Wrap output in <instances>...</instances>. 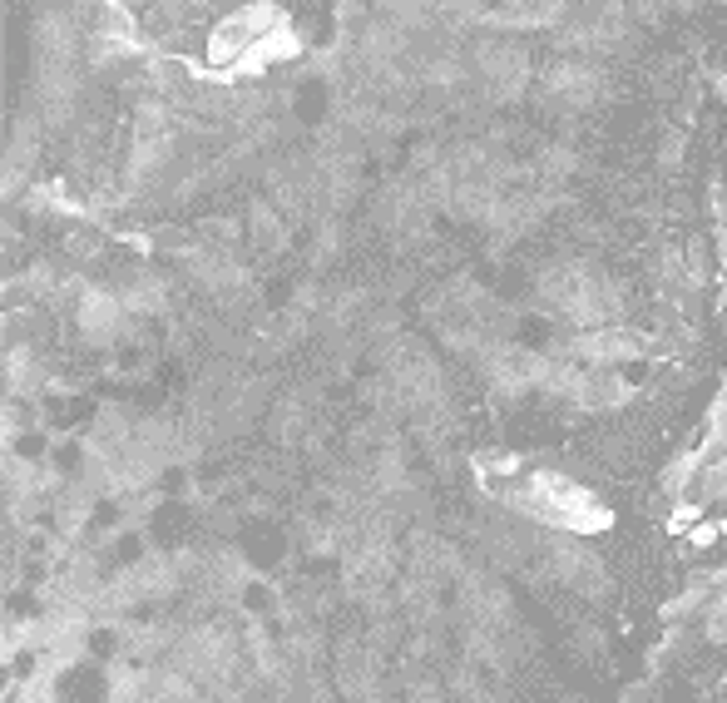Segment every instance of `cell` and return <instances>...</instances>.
I'll return each instance as SVG.
<instances>
[{
  "label": "cell",
  "mask_w": 727,
  "mask_h": 703,
  "mask_svg": "<svg viewBox=\"0 0 727 703\" xmlns=\"http://www.w3.org/2000/svg\"><path fill=\"white\" fill-rule=\"evenodd\" d=\"M515 505H520L525 515L549 520V525H564V530H604V525L614 520L594 491H584V486H574V481H564V476H549V471H535V476L525 481V491L515 496Z\"/></svg>",
  "instance_id": "cell-1"
}]
</instances>
